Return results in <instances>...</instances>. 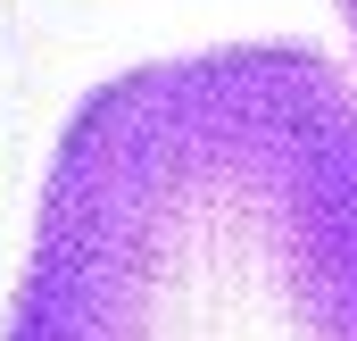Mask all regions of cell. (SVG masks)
Returning a JSON list of instances; mask_svg holds the SVG:
<instances>
[{"mask_svg": "<svg viewBox=\"0 0 357 341\" xmlns=\"http://www.w3.org/2000/svg\"><path fill=\"white\" fill-rule=\"evenodd\" d=\"M341 25H349V42H357V0H341Z\"/></svg>", "mask_w": 357, "mask_h": 341, "instance_id": "7a4b0ae2", "label": "cell"}, {"mask_svg": "<svg viewBox=\"0 0 357 341\" xmlns=\"http://www.w3.org/2000/svg\"><path fill=\"white\" fill-rule=\"evenodd\" d=\"M0 341H357V84L291 42L108 75Z\"/></svg>", "mask_w": 357, "mask_h": 341, "instance_id": "6da1fadb", "label": "cell"}]
</instances>
